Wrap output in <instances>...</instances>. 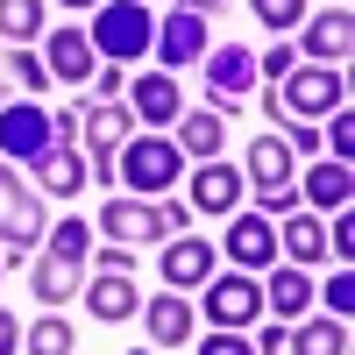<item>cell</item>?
I'll list each match as a JSON object with an SVG mask.
<instances>
[{
  "mask_svg": "<svg viewBox=\"0 0 355 355\" xmlns=\"http://www.w3.org/2000/svg\"><path fill=\"white\" fill-rule=\"evenodd\" d=\"M185 220H192V206L185 199H107L100 206V227L93 234H114L121 249H135V242H164V234H185Z\"/></svg>",
  "mask_w": 355,
  "mask_h": 355,
  "instance_id": "obj_1",
  "label": "cell"
},
{
  "mask_svg": "<svg viewBox=\"0 0 355 355\" xmlns=\"http://www.w3.org/2000/svg\"><path fill=\"white\" fill-rule=\"evenodd\" d=\"M150 36H157V15L142 8V0H100L93 28H85L93 57H107V64H135V57H150Z\"/></svg>",
  "mask_w": 355,
  "mask_h": 355,
  "instance_id": "obj_2",
  "label": "cell"
},
{
  "mask_svg": "<svg viewBox=\"0 0 355 355\" xmlns=\"http://www.w3.org/2000/svg\"><path fill=\"white\" fill-rule=\"evenodd\" d=\"M178 142L171 135H128L121 150H114V185H128L135 199H164L178 185Z\"/></svg>",
  "mask_w": 355,
  "mask_h": 355,
  "instance_id": "obj_3",
  "label": "cell"
},
{
  "mask_svg": "<svg viewBox=\"0 0 355 355\" xmlns=\"http://www.w3.org/2000/svg\"><path fill=\"white\" fill-rule=\"evenodd\" d=\"M270 93L299 114V121H320V114L348 107V78H341V64H291L284 85H270Z\"/></svg>",
  "mask_w": 355,
  "mask_h": 355,
  "instance_id": "obj_4",
  "label": "cell"
},
{
  "mask_svg": "<svg viewBox=\"0 0 355 355\" xmlns=\"http://www.w3.org/2000/svg\"><path fill=\"white\" fill-rule=\"evenodd\" d=\"M43 227H50L43 199L15 178V164H8V157H0V242L21 256V249H36V242H43Z\"/></svg>",
  "mask_w": 355,
  "mask_h": 355,
  "instance_id": "obj_5",
  "label": "cell"
},
{
  "mask_svg": "<svg viewBox=\"0 0 355 355\" xmlns=\"http://www.w3.org/2000/svg\"><path fill=\"white\" fill-rule=\"evenodd\" d=\"M206 320L214 327H256L263 320V284L249 277V270H220V277H206Z\"/></svg>",
  "mask_w": 355,
  "mask_h": 355,
  "instance_id": "obj_6",
  "label": "cell"
},
{
  "mask_svg": "<svg viewBox=\"0 0 355 355\" xmlns=\"http://www.w3.org/2000/svg\"><path fill=\"white\" fill-rule=\"evenodd\" d=\"M50 142H64L57 135V114H43L36 100H15V107H0V157H21V164H36Z\"/></svg>",
  "mask_w": 355,
  "mask_h": 355,
  "instance_id": "obj_7",
  "label": "cell"
},
{
  "mask_svg": "<svg viewBox=\"0 0 355 355\" xmlns=\"http://www.w3.org/2000/svg\"><path fill=\"white\" fill-rule=\"evenodd\" d=\"M128 121H135V114L121 100H85L78 128H85V164H93V171H114V150L128 142Z\"/></svg>",
  "mask_w": 355,
  "mask_h": 355,
  "instance_id": "obj_8",
  "label": "cell"
},
{
  "mask_svg": "<svg viewBox=\"0 0 355 355\" xmlns=\"http://www.w3.org/2000/svg\"><path fill=\"white\" fill-rule=\"evenodd\" d=\"M256 85V50L242 43H220L214 57H206V93H214V107L234 121V107H242V93Z\"/></svg>",
  "mask_w": 355,
  "mask_h": 355,
  "instance_id": "obj_9",
  "label": "cell"
},
{
  "mask_svg": "<svg viewBox=\"0 0 355 355\" xmlns=\"http://www.w3.org/2000/svg\"><path fill=\"white\" fill-rule=\"evenodd\" d=\"M242 192H249L242 171H234L227 157H206V164L192 171V199H185V206H199V214H242Z\"/></svg>",
  "mask_w": 355,
  "mask_h": 355,
  "instance_id": "obj_10",
  "label": "cell"
},
{
  "mask_svg": "<svg viewBox=\"0 0 355 355\" xmlns=\"http://www.w3.org/2000/svg\"><path fill=\"white\" fill-rule=\"evenodd\" d=\"M206 277H214V242H206V234L164 242V291H199Z\"/></svg>",
  "mask_w": 355,
  "mask_h": 355,
  "instance_id": "obj_11",
  "label": "cell"
},
{
  "mask_svg": "<svg viewBox=\"0 0 355 355\" xmlns=\"http://www.w3.org/2000/svg\"><path fill=\"white\" fill-rule=\"evenodd\" d=\"M78 299H85V313H93L100 327H121V320H135V313H142L128 270H100L93 284H78Z\"/></svg>",
  "mask_w": 355,
  "mask_h": 355,
  "instance_id": "obj_12",
  "label": "cell"
},
{
  "mask_svg": "<svg viewBox=\"0 0 355 355\" xmlns=\"http://www.w3.org/2000/svg\"><path fill=\"white\" fill-rule=\"evenodd\" d=\"M150 50L164 57V71L171 64H199V57H206V15H192V8L164 15V28L150 36Z\"/></svg>",
  "mask_w": 355,
  "mask_h": 355,
  "instance_id": "obj_13",
  "label": "cell"
},
{
  "mask_svg": "<svg viewBox=\"0 0 355 355\" xmlns=\"http://www.w3.org/2000/svg\"><path fill=\"white\" fill-rule=\"evenodd\" d=\"M227 256H234V270H270V263H277V220L234 214V227H227Z\"/></svg>",
  "mask_w": 355,
  "mask_h": 355,
  "instance_id": "obj_14",
  "label": "cell"
},
{
  "mask_svg": "<svg viewBox=\"0 0 355 355\" xmlns=\"http://www.w3.org/2000/svg\"><path fill=\"white\" fill-rule=\"evenodd\" d=\"M348 50H355V15L348 8H327V15L306 21V57H299V64H341Z\"/></svg>",
  "mask_w": 355,
  "mask_h": 355,
  "instance_id": "obj_15",
  "label": "cell"
},
{
  "mask_svg": "<svg viewBox=\"0 0 355 355\" xmlns=\"http://www.w3.org/2000/svg\"><path fill=\"white\" fill-rule=\"evenodd\" d=\"M142 327H150L157 348H185L192 341V299H185V291H157V299H142Z\"/></svg>",
  "mask_w": 355,
  "mask_h": 355,
  "instance_id": "obj_16",
  "label": "cell"
},
{
  "mask_svg": "<svg viewBox=\"0 0 355 355\" xmlns=\"http://www.w3.org/2000/svg\"><path fill=\"white\" fill-rule=\"evenodd\" d=\"M128 114H135V121H178V114H185L178 78H171V71H142V78L128 85Z\"/></svg>",
  "mask_w": 355,
  "mask_h": 355,
  "instance_id": "obj_17",
  "label": "cell"
},
{
  "mask_svg": "<svg viewBox=\"0 0 355 355\" xmlns=\"http://www.w3.org/2000/svg\"><path fill=\"white\" fill-rule=\"evenodd\" d=\"M178 157H220V142H227V114L220 107H192V114H178Z\"/></svg>",
  "mask_w": 355,
  "mask_h": 355,
  "instance_id": "obj_18",
  "label": "cell"
},
{
  "mask_svg": "<svg viewBox=\"0 0 355 355\" xmlns=\"http://www.w3.org/2000/svg\"><path fill=\"white\" fill-rule=\"evenodd\" d=\"M50 78H64V85H85L100 71V57H93V43H85V28H50Z\"/></svg>",
  "mask_w": 355,
  "mask_h": 355,
  "instance_id": "obj_19",
  "label": "cell"
},
{
  "mask_svg": "<svg viewBox=\"0 0 355 355\" xmlns=\"http://www.w3.org/2000/svg\"><path fill=\"white\" fill-rule=\"evenodd\" d=\"M291 178H299V157H291L277 135H256V142H249V185H256V199H263V192H284Z\"/></svg>",
  "mask_w": 355,
  "mask_h": 355,
  "instance_id": "obj_20",
  "label": "cell"
},
{
  "mask_svg": "<svg viewBox=\"0 0 355 355\" xmlns=\"http://www.w3.org/2000/svg\"><path fill=\"white\" fill-rule=\"evenodd\" d=\"M36 185H43L50 199H78V185H85V157L71 150V142H50V150L36 157Z\"/></svg>",
  "mask_w": 355,
  "mask_h": 355,
  "instance_id": "obj_21",
  "label": "cell"
},
{
  "mask_svg": "<svg viewBox=\"0 0 355 355\" xmlns=\"http://www.w3.org/2000/svg\"><path fill=\"white\" fill-rule=\"evenodd\" d=\"M348 192H355V178H348V164H313L306 171V185H299V206H313V214H341L348 206Z\"/></svg>",
  "mask_w": 355,
  "mask_h": 355,
  "instance_id": "obj_22",
  "label": "cell"
},
{
  "mask_svg": "<svg viewBox=\"0 0 355 355\" xmlns=\"http://www.w3.org/2000/svg\"><path fill=\"white\" fill-rule=\"evenodd\" d=\"M306 306H313V277L299 270V263H284V270L270 263V284H263V313H277V320H299Z\"/></svg>",
  "mask_w": 355,
  "mask_h": 355,
  "instance_id": "obj_23",
  "label": "cell"
},
{
  "mask_svg": "<svg viewBox=\"0 0 355 355\" xmlns=\"http://www.w3.org/2000/svg\"><path fill=\"white\" fill-rule=\"evenodd\" d=\"M28 284H36V299H43V313H50V306L78 299V263L50 249V256H36V270H28Z\"/></svg>",
  "mask_w": 355,
  "mask_h": 355,
  "instance_id": "obj_24",
  "label": "cell"
},
{
  "mask_svg": "<svg viewBox=\"0 0 355 355\" xmlns=\"http://www.w3.org/2000/svg\"><path fill=\"white\" fill-rule=\"evenodd\" d=\"M277 242H284V256L291 263H320L327 256V227H320V214H284V227H277Z\"/></svg>",
  "mask_w": 355,
  "mask_h": 355,
  "instance_id": "obj_25",
  "label": "cell"
},
{
  "mask_svg": "<svg viewBox=\"0 0 355 355\" xmlns=\"http://www.w3.org/2000/svg\"><path fill=\"white\" fill-rule=\"evenodd\" d=\"M291 355H348V320H306L299 334H291Z\"/></svg>",
  "mask_w": 355,
  "mask_h": 355,
  "instance_id": "obj_26",
  "label": "cell"
},
{
  "mask_svg": "<svg viewBox=\"0 0 355 355\" xmlns=\"http://www.w3.org/2000/svg\"><path fill=\"white\" fill-rule=\"evenodd\" d=\"M21 348H28V355H71V348H78V334H71V320L50 306V313L36 320V327L21 334Z\"/></svg>",
  "mask_w": 355,
  "mask_h": 355,
  "instance_id": "obj_27",
  "label": "cell"
},
{
  "mask_svg": "<svg viewBox=\"0 0 355 355\" xmlns=\"http://www.w3.org/2000/svg\"><path fill=\"white\" fill-rule=\"evenodd\" d=\"M43 28H50L43 0H0V36H8V43H36Z\"/></svg>",
  "mask_w": 355,
  "mask_h": 355,
  "instance_id": "obj_28",
  "label": "cell"
},
{
  "mask_svg": "<svg viewBox=\"0 0 355 355\" xmlns=\"http://www.w3.org/2000/svg\"><path fill=\"white\" fill-rule=\"evenodd\" d=\"M50 249H57V256H71V263H85V256H93V227H85L78 214H71V220H57V227H50Z\"/></svg>",
  "mask_w": 355,
  "mask_h": 355,
  "instance_id": "obj_29",
  "label": "cell"
},
{
  "mask_svg": "<svg viewBox=\"0 0 355 355\" xmlns=\"http://www.w3.org/2000/svg\"><path fill=\"white\" fill-rule=\"evenodd\" d=\"M249 8H256V21L270 28V36H277V28H299V21H306V0H249Z\"/></svg>",
  "mask_w": 355,
  "mask_h": 355,
  "instance_id": "obj_30",
  "label": "cell"
},
{
  "mask_svg": "<svg viewBox=\"0 0 355 355\" xmlns=\"http://www.w3.org/2000/svg\"><path fill=\"white\" fill-rule=\"evenodd\" d=\"M8 71H15L21 93H43V85H50V64H43L36 50H15V57H8Z\"/></svg>",
  "mask_w": 355,
  "mask_h": 355,
  "instance_id": "obj_31",
  "label": "cell"
},
{
  "mask_svg": "<svg viewBox=\"0 0 355 355\" xmlns=\"http://www.w3.org/2000/svg\"><path fill=\"white\" fill-rule=\"evenodd\" d=\"M313 299H327V313H334V320H348V313H355V277H348V263L334 270V284H327V291H313Z\"/></svg>",
  "mask_w": 355,
  "mask_h": 355,
  "instance_id": "obj_32",
  "label": "cell"
},
{
  "mask_svg": "<svg viewBox=\"0 0 355 355\" xmlns=\"http://www.w3.org/2000/svg\"><path fill=\"white\" fill-rule=\"evenodd\" d=\"M291 64H299V50H291V43H270V50L256 57V71L270 78V85H284V71H291Z\"/></svg>",
  "mask_w": 355,
  "mask_h": 355,
  "instance_id": "obj_33",
  "label": "cell"
},
{
  "mask_svg": "<svg viewBox=\"0 0 355 355\" xmlns=\"http://www.w3.org/2000/svg\"><path fill=\"white\" fill-rule=\"evenodd\" d=\"M199 355H256V341H242L234 327H214V334H206V348H199Z\"/></svg>",
  "mask_w": 355,
  "mask_h": 355,
  "instance_id": "obj_34",
  "label": "cell"
},
{
  "mask_svg": "<svg viewBox=\"0 0 355 355\" xmlns=\"http://www.w3.org/2000/svg\"><path fill=\"white\" fill-rule=\"evenodd\" d=\"M348 150H355V114L334 107V164H348Z\"/></svg>",
  "mask_w": 355,
  "mask_h": 355,
  "instance_id": "obj_35",
  "label": "cell"
},
{
  "mask_svg": "<svg viewBox=\"0 0 355 355\" xmlns=\"http://www.w3.org/2000/svg\"><path fill=\"white\" fill-rule=\"evenodd\" d=\"M284 150H291V157H299V150L313 157V150H320V121H291V135H284Z\"/></svg>",
  "mask_w": 355,
  "mask_h": 355,
  "instance_id": "obj_36",
  "label": "cell"
},
{
  "mask_svg": "<svg viewBox=\"0 0 355 355\" xmlns=\"http://www.w3.org/2000/svg\"><path fill=\"white\" fill-rule=\"evenodd\" d=\"M327 249H334L341 263L355 256V220H348V206H341V214H334V242H327Z\"/></svg>",
  "mask_w": 355,
  "mask_h": 355,
  "instance_id": "obj_37",
  "label": "cell"
},
{
  "mask_svg": "<svg viewBox=\"0 0 355 355\" xmlns=\"http://www.w3.org/2000/svg\"><path fill=\"white\" fill-rule=\"evenodd\" d=\"M256 355H291V334H284V320H270V327H263Z\"/></svg>",
  "mask_w": 355,
  "mask_h": 355,
  "instance_id": "obj_38",
  "label": "cell"
},
{
  "mask_svg": "<svg viewBox=\"0 0 355 355\" xmlns=\"http://www.w3.org/2000/svg\"><path fill=\"white\" fill-rule=\"evenodd\" d=\"M15 348H21V320L0 306V355H15Z\"/></svg>",
  "mask_w": 355,
  "mask_h": 355,
  "instance_id": "obj_39",
  "label": "cell"
},
{
  "mask_svg": "<svg viewBox=\"0 0 355 355\" xmlns=\"http://www.w3.org/2000/svg\"><path fill=\"white\" fill-rule=\"evenodd\" d=\"M100 270H135V249H121V242L100 249Z\"/></svg>",
  "mask_w": 355,
  "mask_h": 355,
  "instance_id": "obj_40",
  "label": "cell"
},
{
  "mask_svg": "<svg viewBox=\"0 0 355 355\" xmlns=\"http://www.w3.org/2000/svg\"><path fill=\"white\" fill-rule=\"evenodd\" d=\"M93 93H100V100H114V93H121V64H107V71L93 78Z\"/></svg>",
  "mask_w": 355,
  "mask_h": 355,
  "instance_id": "obj_41",
  "label": "cell"
},
{
  "mask_svg": "<svg viewBox=\"0 0 355 355\" xmlns=\"http://www.w3.org/2000/svg\"><path fill=\"white\" fill-rule=\"evenodd\" d=\"M185 8H192V15H214V8H227V0H185Z\"/></svg>",
  "mask_w": 355,
  "mask_h": 355,
  "instance_id": "obj_42",
  "label": "cell"
},
{
  "mask_svg": "<svg viewBox=\"0 0 355 355\" xmlns=\"http://www.w3.org/2000/svg\"><path fill=\"white\" fill-rule=\"evenodd\" d=\"M57 8H100V0H57Z\"/></svg>",
  "mask_w": 355,
  "mask_h": 355,
  "instance_id": "obj_43",
  "label": "cell"
},
{
  "mask_svg": "<svg viewBox=\"0 0 355 355\" xmlns=\"http://www.w3.org/2000/svg\"><path fill=\"white\" fill-rule=\"evenodd\" d=\"M128 355H150V348H128Z\"/></svg>",
  "mask_w": 355,
  "mask_h": 355,
  "instance_id": "obj_44",
  "label": "cell"
},
{
  "mask_svg": "<svg viewBox=\"0 0 355 355\" xmlns=\"http://www.w3.org/2000/svg\"><path fill=\"white\" fill-rule=\"evenodd\" d=\"M334 8H348V0H334Z\"/></svg>",
  "mask_w": 355,
  "mask_h": 355,
  "instance_id": "obj_45",
  "label": "cell"
},
{
  "mask_svg": "<svg viewBox=\"0 0 355 355\" xmlns=\"http://www.w3.org/2000/svg\"><path fill=\"white\" fill-rule=\"evenodd\" d=\"M142 8H150V0H142Z\"/></svg>",
  "mask_w": 355,
  "mask_h": 355,
  "instance_id": "obj_46",
  "label": "cell"
}]
</instances>
